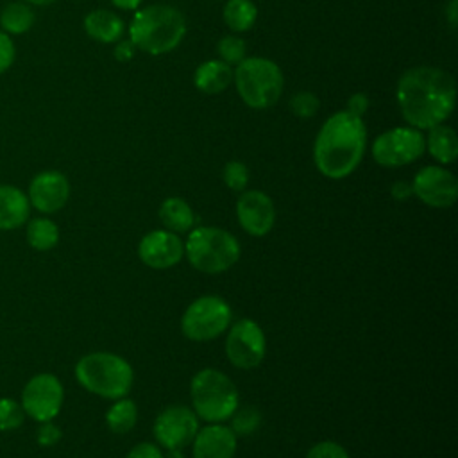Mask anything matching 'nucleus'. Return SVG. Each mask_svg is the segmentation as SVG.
<instances>
[{"instance_id": "19", "label": "nucleus", "mask_w": 458, "mask_h": 458, "mask_svg": "<svg viewBox=\"0 0 458 458\" xmlns=\"http://www.w3.org/2000/svg\"><path fill=\"white\" fill-rule=\"evenodd\" d=\"M233 82V68L222 59H209L197 66L193 84L199 91L215 95L224 91Z\"/></svg>"}, {"instance_id": "12", "label": "nucleus", "mask_w": 458, "mask_h": 458, "mask_svg": "<svg viewBox=\"0 0 458 458\" xmlns=\"http://www.w3.org/2000/svg\"><path fill=\"white\" fill-rule=\"evenodd\" d=\"M154 437L165 449H182L199 431V417L186 406H168L154 420Z\"/></svg>"}, {"instance_id": "20", "label": "nucleus", "mask_w": 458, "mask_h": 458, "mask_svg": "<svg viewBox=\"0 0 458 458\" xmlns=\"http://www.w3.org/2000/svg\"><path fill=\"white\" fill-rule=\"evenodd\" d=\"M84 30L98 43H114L123 34V21L111 11L95 9L84 18Z\"/></svg>"}, {"instance_id": "13", "label": "nucleus", "mask_w": 458, "mask_h": 458, "mask_svg": "<svg viewBox=\"0 0 458 458\" xmlns=\"http://www.w3.org/2000/svg\"><path fill=\"white\" fill-rule=\"evenodd\" d=\"M413 195L431 208H451L458 199L456 177L438 165L420 168L411 181Z\"/></svg>"}, {"instance_id": "17", "label": "nucleus", "mask_w": 458, "mask_h": 458, "mask_svg": "<svg viewBox=\"0 0 458 458\" xmlns=\"http://www.w3.org/2000/svg\"><path fill=\"white\" fill-rule=\"evenodd\" d=\"M193 458H233L236 453V433L224 424L211 422L197 431Z\"/></svg>"}, {"instance_id": "31", "label": "nucleus", "mask_w": 458, "mask_h": 458, "mask_svg": "<svg viewBox=\"0 0 458 458\" xmlns=\"http://www.w3.org/2000/svg\"><path fill=\"white\" fill-rule=\"evenodd\" d=\"M23 424V408L13 399H0V429H16Z\"/></svg>"}, {"instance_id": "4", "label": "nucleus", "mask_w": 458, "mask_h": 458, "mask_svg": "<svg viewBox=\"0 0 458 458\" xmlns=\"http://www.w3.org/2000/svg\"><path fill=\"white\" fill-rule=\"evenodd\" d=\"M77 381L91 394L106 399H120L132 386V369L127 360L113 352H91L75 365Z\"/></svg>"}, {"instance_id": "38", "label": "nucleus", "mask_w": 458, "mask_h": 458, "mask_svg": "<svg viewBox=\"0 0 458 458\" xmlns=\"http://www.w3.org/2000/svg\"><path fill=\"white\" fill-rule=\"evenodd\" d=\"M390 193L395 200H406L413 195V190H411V182H406V181H397L392 184L390 188Z\"/></svg>"}, {"instance_id": "33", "label": "nucleus", "mask_w": 458, "mask_h": 458, "mask_svg": "<svg viewBox=\"0 0 458 458\" xmlns=\"http://www.w3.org/2000/svg\"><path fill=\"white\" fill-rule=\"evenodd\" d=\"M14 57H16V48L13 39L9 38V34L0 30V75L7 72V68L14 63Z\"/></svg>"}, {"instance_id": "40", "label": "nucleus", "mask_w": 458, "mask_h": 458, "mask_svg": "<svg viewBox=\"0 0 458 458\" xmlns=\"http://www.w3.org/2000/svg\"><path fill=\"white\" fill-rule=\"evenodd\" d=\"M111 4L122 11H132L140 7L141 0H111Z\"/></svg>"}, {"instance_id": "7", "label": "nucleus", "mask_w": 458, "mask_h": 458, "mask_svg": "<svg viewBox=\"0 0 458 458\" xmlns=\"http://www.w3.org/2000/svg\"><path fill=\"white\" fill-rule=\"evenodd\" d=\"M190 395L197 417L208 422H224L238 408V390L220 370L202 369L190 383Z\"/></svg>"}, {"instance_id": "42", "label": "nucleus", "mask_w": 458, "mask_h": 458, "mask_svg": "<svg viewBox=\"0 0 458 458\" xmlns=\"http://www.w3.org/2000/svg\"><path fill=\"white\" fill-rule=\"evenodd\" d=\"M25 4H32V5H50L55 4L57 0H23Z\"/></svg>"}, {"instance_id": "21", "label": "nucleus", "mask_w": 458, "mask_h": 458, "mask_svg": "<svg viewBox=\"0 0 458 458\" xmlns=\"http://www.w3.org/2000/svg\"><path fill=\"white\" fill-rule=\"evenodd\" d=\"M429 134L424 138L426 150L440 165H451L458 156V138L456 132L444 123L428 129Z\"/></svg>"}, {"instance_id": "41", "label": "nucleus", "mask_w": 458, "mask_h": 458, "mask_svg": "<svg viewBox=\"0 0 458 458\" xmlns=\"http://www.w3.org/2000/svg\"><path fill=\"white\" fill-rule=\"evenodd\" d=\"M163 458H184L181 449H166V454H163Z\"/></svg>"}, {"instance_id": "24", "label": "nucleus", "mask_w": 458, "mask_h": 458, "mask_svg": "<svg viewBox=\"0 0 458 458\" xmlns=\"http://www.w3.org/2000/svg\"><path fill=\"white\" fill-rule=\"evenodd\" d=\"M222 16L231 30L245 32L256 23L258 7L252 0H227Z\"/></svg>"}, {"instance_id": "35", "label": "nucleus", "mask_w": 458, "mask_h": 458, "mask_svg": "<svg viewBox=\"0 0 458 458\" xmlns=\"http://www.w3.org/2000/svg\"><path fill=\"white\" fill-rule=\"evenodd\" d=\"M369 106H370V100H369V97H367L365 93H352V95L349 97V100H347L345 111L351 113V114H354V116H360V118H361V116L367 113Z\"/></svg>"}, {"instance_id": "11", "label": "nucleus", "mask_w": 458, "mask_h": 458, "mask_svg": "<svg viewBox=\"0 0 458 458\" xmlns=\"http://www.w3.org/2000/svg\"><path fill=\"white\" fill-rule=\"evenodd\" d=\"M63 385L54 374H38L21 392V408L38 422L52 420L63 404Z\"/></svg>"}, {"instance_id": "26", "label": "nucleus", "mask_w": 458, "mask_h": 458, "mask_svg": "<svg viewBox=\"0 0 458 458\" xmlns=\"http://www.w3.org/2000/svg\"><path fill=\"white\" fill-rule=\"evenodd\" d=\"M27 242L34 250H50L59 242V229L48 218H34L27 225Z\"/></svg>"}, {"instance_id": "28", "label": "nucleus", "mask_w": 458, "mask_h": 458, "mask_svg": "<svg viewBox=\"0 0 458 458\" xmlns=\"http://www.w3.org/2000/svg\"><path fill=\"white\" fill-rule=\"evenodd\" d=\"M233 417V426L231 429L238 435H250L252 431L258 429L261 422V415L254 406H245V408H236Z\"/></svg>"}, {"instance_id": "25", "label": "nucleus", "mask_w": 458, "mask_h": 458, "mask_svg": "<svg viewBox=\"0 0 458 458\" xmlns=\"http://www.w3.org/2000/svg\"><path fill=\"white\" fill-rule=\"evenodd\" d=\"M136 420H138V408H136L134 401H131L127 397L116 399L114 404L106 413L107 428L118 435L131 431L134 428Z\"/></svg>"}, {"instance_id": "10", "label": "nucleus", "mask_w": 458, "mask_h": 458, "mask_svg": "<svg viewBox=\"0 0 458 458\" xmlns=\"http://www.w3.org/2000/svg\"><path fill=\"white\" fill-rule=\"evenodd\" d=\"M265 352V333L252 318H242L231 326L225 338V356L236 369H256Z\"/></svg>"}, {"instance_id": "18", "label": "nucleus", "mask_w": 458, "mask_h": 458, "mask_svg": "<svg viewBox=\"0 0 458 458\" xmlns=\"http://www.w3.org/2000/svg\"><path fill=\"white\" fill-rule=\"evenodd\" d=\"M30 211L29 197L11 184H0V229H16L27 222Z\"/></svg>"}, {"instance_id": "3", "label": "nucleus", "mask_w": 458, "mask_h": 458, "mask_svg": "<svg viewBox=\"0 0 458 458\" xmlns=\"http://www.w3.org/2000/svg\"><path fill=\"white\" fill-rule=\"evenodd\" d=\"M186 34V21L179 9L165 4L138 9L129 25V39L138 50L161 55L174 50Z\"/></svg>"}, {"instance_id": "32", "label": "nucleus", "mask_w": 458, "mask_h": 458, "mask_svg": "<svg viewBox=\"0 0 458 458\" xmlns=\"http://www.w3.org/2000/svg\"><path fill=\"white\" fill-rule=\"evenodd\" d=\"M306 458H349V453L340 444L324 440V442L315 444L308 451Z\"/></svg>"}, {"instance_id": "2", "label": "nucleus", "mask_w": 458, "mask_h": 458, "mask_svg": "<svg viewBox=\"0 0 458 458\" xmlns=\"http://www.w3.org/2000/svg\"><path fill=\"white\" fill-rule=\"evenodd\" d=\"M367 147V129L360 116L347 111H336L320 127L315 145L313 161L317 170L329 179L351 175Z\"/></svg>"}, {"instance_id": "9", "label": "nucleus", "mask_w": 458, "mask_h": 458, "mask_svg": "<svg viewBox=\"0 0 458 458\" xmlns=\"http://www.w3.org/2000/svg\"><path fill=\"white\" fill-rule=\"evenodd\" d=\"M426 150L424 134L415 127H394L381 132L372 143V157L377 165L397 168L417 161Z\"/></svg>"}, {"instance_id": "27", "label": "nucleus", "mask_w": 458, "mask_h": 458, "mask_svg": "<svg viewBox=\"0 0 458 458\" xmlns=\"http://www.w3.org/2000/svg\"><path fill=\"white\" fill-rule=\"evenodd\" d=\"M218 55L224 63H227L229 66L233 64H238L245 59V41L238 36H224L220 41H218Z\"/></svg>"}, {"instance_id": "5", "label": "nucleus", "mask_w": 458, "mask_h": 458, "mask_svg": "<svg viewBox=\"0 0 458 458\" xmlns=\"http://www.w3.org/2000/svg\"><path fill=\"white\" fill-rule=\"evenodd\" d=\"M233 81L240 98L252 109L272 107L284 84L281 68L267 57H245L233 70Z\"/></svg>"}, {"instance_id": "22", "label": "nucleus", "mask_w": 458, "mask_h": 458, "mask_svg": "<svg viewBox=\"0 0 458 458\" xmlns=\"http://www.w3.org/2000/svg\"><path fill=\"white\" fill-rule=\"evenodd\" d=\"M159 220L166 231L186 233L195 222V215L190 204L181 197H168L159 206Z\"/></svg>"}, {"instance_id": "14", "label": "nucleus", "mask_w": 458, "mask_h": 458, "mask_svg": "<svg viewBox=\"0 0 458 458\" xmlns=\"http://www.w3.org/2000/svg\"><path fill=\"white\" fill-rule=\"evenodd\" d=\"M140 259L156 270L175 267L184 256L182 240L166 229H156L147 233L138 245Z\"/></svg>"}, {"instance_id": "39", "label": "nucleus", "mask_w": 458, "mask_h": 458, "mask_svg": "<svg viewBox=\"0 0 458 458\" xmlns=\"http://www.w3.org/2000/svg\"><path fill=\"white\" fill-rule=\"evenodd\" d=\"M447 21H449V27L454 30L456 21H458V0H449V4H447Z\"/></svg>"}, {"instance_id": "6", "label": "nucleus", "mask_w": 458, "mask_h": 458, "mask_svg": "<svg viewBox=\"0 0 458 458\" xmlns=\"http://www.w3.org/2000/svg\"><path fill=\"white\" fill-rule=\"evenodd\" d=\"M190 265L204 274H220L229 270L240 258L238 240L220 227H197L184 243Z\"/></svg>"}, {"instance_id": "34", "label": "nucleus", "mask_w": 458, "mask_h": 458, "mask_svg": "<svg viewBox=\"0 0 458 458\" xmlns=\"http://www.w3.org/2000/svg\"><path fill=\"white\" fill-rule=\"evenodd\" d=\"M59 438H61V429L55 424H52L50 420L41 422V426L38 429V437H36L39 445H47V447L54 445L59 442Z\"/></svg>"}, {"instance_id": "30", "label": "nucleus", "mask_w": 458, "mask_h": 458, "mask_svg": "<svg viewBox=\"0 0 458 458\" xmlns=\"http://www.w3.org/2000/svg\"><path fill=\"white\" fill-rule=\"evenodd\" d=\"M318 97L311 91H297L290 98V111L299 118H311L318 111Z\"/></svg>"}, {"instance_id": "29", "label": "nucleus", "mask_w": 458, "mask_h": 458, "mask_svg": "<svg viewBox=\"0 0 458 458\" xmlns=\"http://www.w3.org/2000/svg\"><path fill=\"white\" fill-rule=\"evenodd\" d=\"M224 184L233 191H243L249 182V170L242 161H229L222 170Z\"/></svg>"}, {"instance_id": "1", "label": "nucleus", "mask_w": 458, "mask_h": 458, "mask_svg": "<svg viewBox=\"0 0 458 458\" xmlns=\"http://www.w3.org/2000/svg\"><path fill=\"white\" fill-rule=\"evenodd\" d=\"M395 98L410 127L431 129L444 123L454 109V79L442 68L415 66L399 77Z\"/></svg>"}, {"instance_id": "8", "label": "nucleus", "mask_w": 458, "mask_h": 458, "mask_svg": "<svg viewBox=\"0 0 458 458\" xmlns=\"http://www.w3.org/2000/svg\"><path fill=\"white\" fill-rule=\"evenodd\" d=\"M229 304L216 295H202L195 299L181 318V331L188 340L208 342L220 336L231 322Z\"/></svg>"}, {"instance_id": "15", "label": "nucleus", "mask_w": 458, "mask_h": 458, "mask_svg": "<svg viewBox=\"0 0 458 458\" xmlns=\"http://www.w3.org/2000/svg\"><path fill=\"white\" fill-rule=\"evenodd\" d=\"M236 216L245 233L250 236H265L274 227L276 208L265 191L243 190L236 200Z\"/></svg>"}, {"instance_id": "23", "label": "nucleus", "mask_w": 458, "mask_h": 458, "mask_svg": "<svg viewBox=\"0 0 458 458\" xmlns=\"http://www.w3.org/2000/svg\"><path fill=\"white\" fill-rule=\"evenodd\" d=\"M36 14L25 2H11L0 13V27L5 34H25L32 29Z\"/></svg>"}, {"instance_id": "16", "label": "nucleus", "mask_w": 458, "mask_h": 458, "mask_svg": "<svg viewBox=\"0 0 458 458\" xmlns=\"http://www.w3.org/2000/svg\"><path fill=\"white\" fill-rule=\"evenodd\" d=\"M70 197V182L57 170L39 172L29 186V202L41 213L59 211Z\"/></svg>"}, {"instance_id": "37", "label": "nucleus", "mask_w": 458, "mask_h": 458, "mask_svg": "<svg viewBox=\"0 0 458 458\" xmlns=\"http://www.w3.org/2000/svg\"><path fill=\"white\" fill-rule=\"evenodd\" d=\"M136 50H138V48L132 45V41H131V39H125V41H120V43L114 47V57H116V61H120V63H127V61H131V59L134 57Z\"/></svg>"}, {"instance_id": "36", "label": "nucleus", "mask_w": 458, "mask_h": 458, "mask_svg": "<svg viewBox=\"0 0 458 458\" xmlns=\"http://www.w3.org/2000/svg\"><path fill=\"white\" fill-rule=\"evenodd\" d=\"M127 458H163V453H161V449L156 444L141 442V444H136L129 451Z\"/></svg>"}]
</instances>
